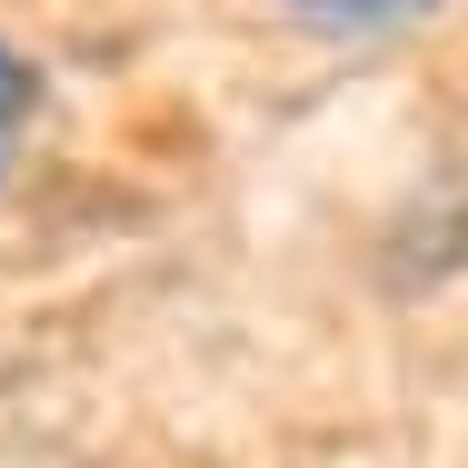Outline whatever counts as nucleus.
<instances>
[{
  "instance_id": "nucleus-1",
  "label": "nucleus",
  "mask_w": 468,
  "mask_h": 468,
  "mask_svg": "<svg viewBox=\"0 0 468 468\" xmlns=\"http://www.w3.org/2000/svg\"><path fill=\"white\" fill-rule=\"evenodd\" d=\"M289 20H309V30H349V40H369V30H409V20H429V10H449V0H280Z\"/></svg>"
},
{
  "instance_id": "nucleus-2",
  "label": "nucleus",
  "mask_w": 468,
  "mask_h": 468,
  "mask_svg": "<svg viewBox=\"0 0 468 468\" xmlns=\"http://www.w3.org/2000/svg\"><path fill=\"white\" fill-rule=\"evenodd\" d=\"M30 120H40V60H30L20 40H0V170H10V150L30 140Z\"/></svg>"
}]
</instances>
